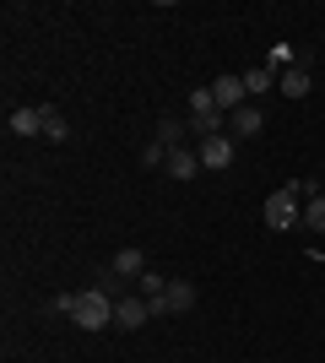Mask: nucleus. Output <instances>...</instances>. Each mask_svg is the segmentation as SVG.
I'll return each mask as SVG.
<instances>
[{
    "label": "nucleus",
    "instance_id": "f257e3e1",
    "mask_svg": "<svg viewBox=\"0 0 325 363\" xmlns=\"http://www.w3.org/2000/svg\"><path fill=\"white\" fill-rule=\"evenodd\" d=\"M71 325H81V331H103V325H114V298L98 293V288L71 293Z\"/></svg>",
    "mask_w": 325,
    "mask_h": 363
},
{
    "label": "nucleus",
    "instance_id": "f03ea898",
    "mask_svg": "<svg viewBox=\"0 0 325 363\" xmlns=\"http://www.w3.org/2000/svg\"><path fill=\"white\" fill-rule=\"evenodd\" d=\"M304 190H309V184H282L277 196L266 201V223L271 228H293V223H304V212H298V196H304Z\"/></svg>",
    "mask_w": 325,
    "mask_h": 363
},
{
    "label": "nucleus",
    "instance_id": "7ed1b4c3",
    "mask_svg": "<svg viewBox=\"0 0 325 363\" xmlns=\"http://www.w3.org/2000/svg\"><path fill=\"white\" fill-rule=\"evenodd\" d=\"M147 303H152V320L185 315V309H195V282H185V277H179V282H169V288H163V298H147Z\"/></svg>",
    "mask_w": 325,
    "mask_h": 363
},
{
    "label": "nucleus",
    "instance_id": "20e7f679",
    "mask_svg": "<svg viewBox=\"0 0 325 363\" xmlns=\"http://www.w3.org/2000/svg\"><path fill=\"white\" fill-rule=\"evenodd\" d=\"M147 320H152V303L141 298V293H125V298L114 303V325H120V331H141Z\"/></svg>",
    "mask_w": 325,
    "mask_h": 363
},
{
    "label": "nucleus",
    "instance_id": "39448f33",
    "mask_svg": "<svg viewBox=\"0 0 325 363\" xmlns=\"http://www.w3.org/2000/svg\"><path fill=\"white\" fill-rule=\"evenodd\" d=\"M212 98H217V108H222V114H233V108H244V76H233V71H222L212 82Z\"/></svg>",
    "mask_w": 325,
    "mask_h": 363
},
{
    "label": "nucleus",
    "instance_id": "423d86ee",
    "mask_svg": "<svg viewBox=\"0 0 325 363\" xmlns=\"http://www.w3.org/2000/svg\"><path fill=\"white\" fill-rule=\"evenodd\" d=\"M11 136H44V104L11 108Z\"/></svg>",
    "mask_w": 325,
    "mask_h": 363
},
{
    "label": "nucleus",
    "instance_id": "0eeeda50",
    "mask_svg": "<svg viewBox=\"0 0 325 363\" xmlns=\"http://www.w3.org/2000/svg\"><path fill=\"white\" fill-rule=\"evenodd\" d=\"M233 152H239V147H233L228 136H206V141H201V168H212V174H217V168H228Z\"/></svg>",
    "mask_w": 325,
    "mask_h": 363
},
{
    "label": "nucleus",
    "instance_id": "6e6552de",
    "mask_svg": "<svg viewBox=\"0 0 325 363\" xmlns=\"http://www.w3.org/2000/svg\"><path fill=\"white\" fill-rule=\"evenodd\" d=\"M163 168H169V174H173V179H195V174H201V152H190V147H173L169 152V163H163Z\"/></svg>",
    "mask_w": 325,
    "mask_h": 363
},
{
    "label": "nucleus",
    "instance_id": "1a4fd4ad",
    "mask_svg": "<svg viewBox=\"0 0 325 363\" xmlns=\"http://www.w3.org/2000/svg\"><path fill=\"white\" fill-rule=\"evenodd\" d=\"M261 125H266V114H261L255 104L233 108V136H261Z\"/></svg>",
    "mask_w": 325,
    "mask_h": 363
},
{
    "label": "nucleus",
    "instance_id": "9d476101",
    "mask_svg": "<svg viewBox=\"0 0 325 363\" xmlns=\"http://www.w3.org/2000/svg\"><path fill=\"white\" fill-rule=\"evenodd\" d=\"M190 130H195V136H222V108H201V114H190Z\"/></svg>",
    "mask_w": 325,
    "mask_h": 363
},
{
    "label": "nucleus",
    "instance_id": "9b49d317",
    "mask_svg": "<svg viewBox=\"0 0 325 363\" xmlns=\"http://www.w3.org/2000/svg\"><path fill=\"white\" fill-rule=\"evenodd\" d=\"M108 272H120V277H141V272H147V255H141V250H120Z\"/></svg>",
    "mask_w": 325,
    "mask_h": 363
},
{
    "label": "nucleus",
    "instance_id": "f8f14e48",
    "mask_svg": "<svg viewBox=\"0 0 325 363\" xmlns=\"http://www.w3.org/2000/svg\"><path fill=\"white\" fill-rule=\"evenodd\" d=\"M71 136V125H65V114L55 104H44V141H65Z\"/></svg>",
    "mask_w": 325,
    "mask_h": 363
},
{
    "label": "nucleus",
    "instance_id": "ddd939ff",
    "mask_svg": "<svg viewBox=\"0 0 325 363\" xmlns=\"http://www.w3.org/2000/svg\"><path fill=\"white\" fill-rule=\"evenodd\" d=\"M282 92H287V98H304V92H309V71H304V65H287V71H282Z\"/></svg>",
    "mask_w": 325,
    "mask_h": 363
},
{
    "label": "nucleus",
    "instance_id": "4468645a",
    "mask_svg": "<svg viewBox=\"0 0 325 363\" xmlns=\"http://www.w3.org/2000/svg\"><path fill=\"white\" fill-rule=\"evenodd\" d=\"M244 92H249V98L271 92V65H255V71H244Z\"/></svg>",
    "mask_w": 325,
    "mask_h": 363
},
{
    "label": "nucleus",
    "instance_id": "2eb2a0df",
    "mask_svg": "<svg viewBox=\"0 0 325 363\" xmlns=\"http://www.w3.org/2000/svg\"><path fill=\"white\" fill-rule=\"evenodd\" d=\"M304 228H309V233H325V196H309V206H304Z\"/></svg>",
    "mask_w": 325,
    "mask_h": 363
},
{
    "label": "nucleus",
    "instance_id": "dca6fc26",
    "mask_svg": "<svg viewBox=\"0 0 325 363\" xmlns=\"http://www.w3.org/2000/svg\"><path fill=\"white\" fill-rule=\"evenodd\" d=\"M179 136H185V125H179V120H163V125H157V141H163V147H179Z\"/></svg>",
    "mask_w": 325,
    "mask_h": 363
},
{
    "label": "nucleus",
    "instance_id": "f3484780",
    "mask_svg": "<svg viewBox=\"0 0 325 363\" xmlns=\"http://www.w3.org/2000/svg\"><path fill=\"white\" fill-rule=\"evenodd\" d=\"M141 163H147V168H163V163H169V147H163V141L141 147Z\"/></svg>",
    "mask_w": 325,
    "mask_h": 363
}]
</instances>
